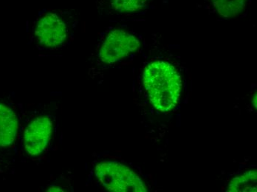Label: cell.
<instances>
[{
    "label": "cell",
    "mask_w": 257,
    "mask_h": 192,
    "mask_svg": "<svg viewBox=\"0 0 257 192\" xmlns=\"http://www.w3.org/2000/svg\"><path fill=\"white\" fill-rule=\"evenodd\" d=\"M257 173L256 170L247 171L231 179L228 191L256 192Z\"/></svg>",
    "instance_id": "obj_7"
},
{
    "label": "cell",
    "mask_w": 257,
    "mask_h": 192,
    "mask_svg": "<svg viewBox=\"0 0 257 192\" xmlns=\"http://www.w3.org/2000/svg\"><path fill=\"white\" fill-rule=\"evenodd\" d=\"M98 182L109 191L146 192L142 179L128 166L112 160H101L94 169Z\"/></svg>",
    "instance_id": "obj_4"
},
{
    "label": "cell",
    "mask_w": 257,
    "mask_h": 192,
    "mask_svg": "<svg viewBox=\"0 0 257 192\" xmlns=\"http://www.w3.org/2000/svg\"><path fill=\"white\" fill-rule=\"evenodd\" d=\"M143 83L157 110L167 112L176 107L181 92V77L172 65L162 61L149 64L144 71Z\"/></svg>",
    "instance_id": "obj_1"
},
{
    "label": "cell",
    "mask_w": 257,
    "mask_h": 192,
    "mask_svg": "<svg viewBox=\"0 0 257 192\" xmlns=\"http://www.w3.org/2000/svg\"><path fill=\"white\" fill-rule=\"evenodd\" d=\"M18 115L7 104L0 103V149L12 147L18 138Z\"/></svg>",
    "instance_id": "obj_6"
},
{
    "label": "cell",
    "mask_w": 257,
    "mask_h": 192,
    "mask_svg": "<svg viewBox=\"0 0 257 192\" xmlns=\"http://www.w3.org/2000/svg\"><path fill=\"white\" fill-rule=\"evenodd\" d=\"M140 45L139 39L128 31L112 30L101 44L98 58L104 65H112L136 52Z\"/></svg>",
    "instance_id": "obj_5"
},
{
    "label": "cell",
    "mask_w": 257,
    "mask_h": 192,
    "mask_svg": "<svg viewBox=\"0 0 257 192\" xmlns=\"http://www.w3.org/2000/svg\"><path fill=\"white\" fill-rule=\"evenodd\" d=\"M253 105L256 108V95H255L254 98H253Z\"/></svg>",
    "instance_id": "obj_10"
},
{
    "label": "cell",
    "mask_w": 257,
    "mask_h": 192,
    "mask_svg": "<svg viewBox=\"0 0 257 192\" xmlns=\"http://www.w3.org/2000/svg\"><path fill=\"white\" fill-rule=\"evenodd\" d=\"M67 12L44 10L39 12L32 26L33 42L39 50L57 51L70 42L74 29Z\"/></svg>",
    "instance_id": "obj_2"
},
{
    "label": "cell",
    "mask_w": 257,
    "mask_h": 192,
    "mask_svg": "<svg viewBox=\"0 0 257 192\" xmlns=\"http://www.w3.org/2000/svg\"><path fill=\"white\" fill-rule=\"evenodd\" d=\"M57 119L45 111H37L27 121L23 134V147L33 160H42L56 145Z\"/></svg>",
    "instance_id": "obj_3"
},
{
    "label": "cell",
    "mask_w": 257,
    "mask_h": 192,
    "mask_svg": "<svg viewBox=\"0 0 257 192\" xmlns=\"http://www.w3.org/2000/svg\"><path fill=\"white\" fill-rule=\"evenodd\" d=\"M217 12L225 18H233L243 12L246 0H211Z\"/></svg>",
    "instance_id": "obj_8"
},
{
    "label": "cell",
    "mask_w": 257,
    "mask_h": 192,
    "mask_svg": "<svg viewBox=\"0 0 257 192\" xmlns=\"http://www.w3.org/2000/svg\"><path fill=\"white\" fill-rule=\"evenodd\" d=\"M147 0H109L111 8L118 13H133L142 10Z\"/></svg>",
    "instance_id": "obj_9"
}]
</instances>
